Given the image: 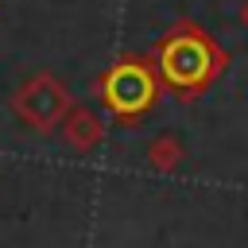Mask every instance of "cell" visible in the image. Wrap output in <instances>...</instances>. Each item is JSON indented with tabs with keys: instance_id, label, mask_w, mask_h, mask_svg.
<instances>
[{
	"instance_id": "obj_1",
	"label": "cell",
	"mask_w": 248,
	"mask_h": 248,
	"mask_svg": "<svg viewBox=\"0 0 248 248\" xmlns=\"http://www.w3.org/2000/svg\"><path fill=\"white\" fill-rule=\"evenodd\" d=\"M159 66H163V74H167L178 89H198V85H205L209 74H213V50H209V43H205L202 35H194V31H190V35H174V39L163 43Z\"/></svg>"
},
{
	"instance_id": "obj_3",
	"label": "cell",
	"mask_w": 248,
	"mask_h": 248,
	"mask_svg": "<svg viewBox=\"0 0 248 248\" xmlns=\"http://www.w3.org/2000/svg\"><path fill=\"white\" fill-rule=\"evenodd\" d=\"M101 89H105V101H108L116 112H124V116L140 112V108L151 101V93H155L151 74H147L143 66H116V70L105 78Z\"/></svg>"
},
{
	"instance_id": "obj_4",
	"label": "cell",
	"mask_w": 248,
	"mask_h": 248,
	"mask_svg": "<svg viewBox=\"0 0 248 248\" xmlns=\"http://www.w3.org/2000/svg\"><path fill=\"white\" fill-rule=\"evenodd\" d=\"M66 136H70V143H74V147H93V143H97V136H101V124H97V116H89V112H74V120H70V128H66Z\"/></svg>"
},
{
	"instance_id": "obj_2",
	"label": "cell",
	"mask_w": 248,
	"mask_h": 248,
	"mask_svg": "<svg viewBox=\"0 0 248 248\" xmlns=\"http://www.w3.org/2000/svg\"><path fill=\"white\" fill-rule=\"evenodd\" d=\"M66 105H70V97H66V89H62L54 78H35V81H27V85L19 89V97H16V112H19L27 124L43 128V132L62 120Z\"/></svg>"
}]
</instances>
